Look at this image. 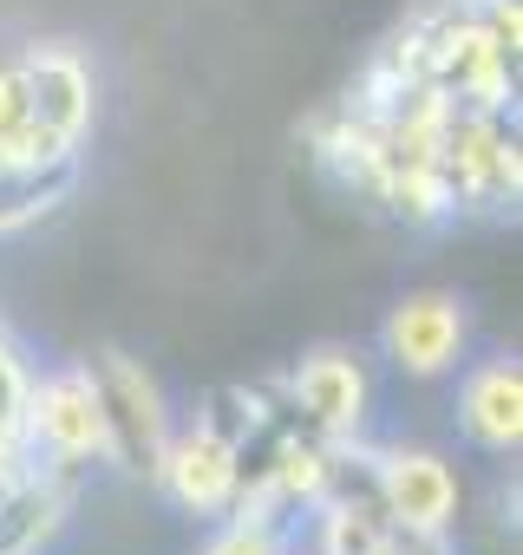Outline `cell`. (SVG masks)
<instances>
[{
  "instance_id": "6da1fadb",
  "label": "cell",
  "mask_w": 523,
  "mask_h": 555,
  "mask_svg": "<svg viewBox=\"0 0 523 555\" xmlns=\"http://www.w3.org/2000/svg\"><path fill=\"white\" fill-rule=\"evenodd\" d=\"M92 392H99V412H105V457L125 477L157 483V464H164V444H170V412H164L157 379L131 353L112 347V353L92 360Z\"/></svg>"
},
{
  "instance_id": "7a4b0ae2",
  "label": "cell",
  "mask_w": 523,
  "mask_h": 555,
  "mask_svg": "<svg viewBox=\"0 0 523 555\" xmlns=\"http://www.w3.org/2000/svg\"><path fill=\"white\" fill-rule=\"evenodd\" d=\"M27 444H40L53 470H79L105 457V412L92 392V366H66L27 392Z\"/></svg>"
},
{
  "instance_id": "3957f363",
  "label": "cell",
  "mask_w": 523,
  "mask_h": 555,
  "mask_svg": "<svg viewBox=\"0 0 523 555\" xmlns=\"http://www.w3.org/2000/svg\"><path fill=\"white\" fill-rule=\"evenodd\" d=\"M373 503L406 542H432L451 529L458 509V477L438 451H386L373 470Z\"/></svg>"
},
{
  "instance_id": "277c9868",
  "label": "cell",
  "mask_w": 523,
  "mask_h": 555,
  "mask_svg": "<svg viewBox=\"0 0 523 555\" xmlns=\"http://www.w3.org/2000/svg\"><path fill=\"white\" fill-rule=\"evenodd\" d=\"M386 360L399 366V373H412V379H438V373H451L458 366V353H464V308H458V295H438V288H425V295H406L393 314H386Z\"/></svg>"
},
{
  "instance_id": "5b68a950",
  "label": "cell",
  "mask_w": 523,
  "mask_h": 555,
  "mask_svg": "<svg viewBox=\"0 0 523 555\" xmlns=\"http://www.w3.org/2000/svg\"><path fill=\"white\" fill-rule=\"evenodd\" d=\"M27 112H34V131L53 144V151H79L86 125H92V73L79 53L66 47H34L27 60Z\"/></svg>"
},
{
  "instance_id": "8992f818",
  "label": "cell",
  "mask_w": 523,
  "mask_h": 555,
  "mask_svg": "<svg viewBox=\"0 0 523 555\" xmlns=\"http://www.w3.org/2000/svg\"><path fill=\"white\" fill-rule=\"evenodd\" d=\"M157 483H164L190 516H222V509L235 503V490H242V451H235L222 431L196 425V431H183V438L164 444Z\"/></svg>"
},
{
  "instance_id": "52a82bcc",
  "label": "cell",
  "mask_w": 523,
  "mask_h": 555,
  "mask_svg": "<svg viewBox=\"0 0 523 555\" xmlns=\"http://www.w3.org/2000/svg\"><path fill=\"white\" fill-rule=\"evenodd\" d=\"M289 392H295L308 431H321V438H354L360 418H367V373H360V360L341 353V347L308 353V360L295 366Z\"/></svg>"
},
{
  "instance_id": "ba28073f",
  "label": "cell",
  "mask_w": 523,
  "mask_h": 555,
  "mask_svg": "<svg viewBox=\"0 0 523 555\" xmlns=\"http://www.w3.org/2000/svg\"><path fill=\"white\" fill-rule=\"evenodd\" d=\"M458 425L484 451H516V438H523V373H516V360H490L464 379Z\"/></svg>"
},
{
  "instance_id": "9c48e42d",
  "label": "cell",
  "mask_w": 523,
  "mask_h": 555,
  "mask_svg": "<svg viewBox=\"0 0 523 555\" xmlns=\"http://www.w3.org/2000/svg\"><path fill=\"white\" fill-rule=\"evenodd\" d=\"M66 516V483L60 470H14L0 483V555H34Z\"/></svg>"
},
{
  "instance_id": "30bf717a",
  "label": "cell",
  "mask_w": 523,
  "mask_h": 555,
  "mask_svg": "<svg viewBox=\"0 0 523 555\" xmlns=\"http://www.w3.org/2000/svg\"><path fill=\"white\" fill-rule=\"evenodd\" d=\"M40 157H66V151H53V144L34 131V112H27V66L8 60V66H0V164H40Z\"/></svg>"
},
{
  "instance_id": "8fae6325",
  "label": "cell",
  "mask_w": 523,
  "mask_h": 555,
  "mask_svg": "<svg viewBox=\"0 0 523 555\" xmlns=\"http://www.w3.org/2000/svg\"><path fill=\"white\" fill-rule=\"evenodd\" d=\"M27 373L14 360V347L0 340V483L14 470H27Z\"/></svg>"
},
{
  "instance_id": "7c38bea8",
  "label": "cell",
  "mask_w": 523,
  "mask_h": 555,
  "mask_svg": "<svg viewBox=\"0 0 523 555\" xmlns=\"http://www.w3.org/2000/svg\"><path fill=\"white\" fill-rule=\"evenodd\" d=\"M203 555H282V529H276V516H242V522L222 529Z\"/></svg>"
}]
</instances>
